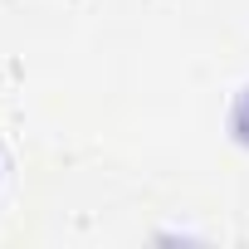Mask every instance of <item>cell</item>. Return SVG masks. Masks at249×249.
Returning a JSON list of instances; mask_svg holds the SVG:
<instances>
[{"mask_svg":"<svg viewBox=\"0 0 249 249\" xmlns=\"http://www.w3.org/2000/svg\"><path fill=\"white\" fill-rule=\"evenodd\" d=\"M230 127H234V137L249 147V88L234 98V112H230Z\"/></svg>","mask_w":249,"mask_h":249,"instance_id":"1","label":"cell"}]
</instances>
